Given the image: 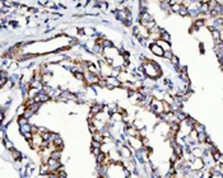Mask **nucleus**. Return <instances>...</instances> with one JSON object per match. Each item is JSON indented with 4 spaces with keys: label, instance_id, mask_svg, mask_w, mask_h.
Instances as JSON below:
<instances>
[{
    "label": "nucleus",
    "instance_id": "423d86ee",
    "mask_svg": "<svg viewBox=\"0 0 223 178\" xmlns=\"http://www.w3.org/2000/svg\"><path fill=\"white\" fill-rule=\"evenodd\" d=\"M139 21H140V25H144V24H147L150 21H154V19H153V17L150 15L148 12H142L140 17H139Z\"/></svg>",
    "mask_w": 223,
    "mask_h": 178
},
{
    "label": "nucleus",
    "instance_id": "39448f33",
    "mask_svg": "<svg viewBox=\"0 0 223 178\" xmlns=\"http://www.w3.org/2000/svg\"><path fill=\"white\" fill-rule=\"evenodd\" d=\"M119 153H120V156L124 158V159H130V156H132V149H130V146H120Z\"/></svg>",
    "mask_w": 223,
    "mask_h": 178
},
{
    "label": "nucleus",
    "instance_id": "7ed1b4c3",
    "mask_svg": "<svg viewBox=\"0 0 223 178\" xmlns=\"http://www.w3.org/2000/svg\"><path fill=\"white\" fill-rule=\"evenodd\" d=\"M103 80H105V87H107V88H117L121 85L116 76H108L106 79H103Z\"/></svg>",
    "mask_w": 223,
    "mask_h": 178
},
{
    "label": "nucleus",
    "instance_id": "4468645a",
    "mask_svg": "<svg viewBox=\"0 0 223 178\" xmlns=\"http://www.w3.org/2000/svg\"><path fill=\"white\" fill-rule=\"evenodd\" d=\"M4 144H5V146H6V148H8V149H10V150H12V148H13V145H12V143H9L8 140H5V139H4Z\"/></svg>",
    "mask_w": 223,
    "mask_h": 178
},
{
    "label": "nucleus",
    "instance_id": "20e7f679",
    "mask_svg": "<svg viewBox=\"0 0 223 178\" xmlns=\"http://www.w3.org/2000/svg\"><path fill=\"white\" fill-rule=\"evenodd\" d=\"M128 141L130 143V146H133L135 150H140L143 148V143L140 137H132L128 136Z\"/></svg>",
    "mask_w": 223,
    "mask_h": 178
},
{
    "label": "nucleus",
    "instance_id": "1a4fd4ad",
    "mask_svg": "<svg viewBox=\"0 0 223 178\" xmlns=\"http://www.w3.org/2000/svg\"><path fill=\"white\" fill-rule=\"evenodd\" d=\"M82 32H83V36H92V35H94V29L92 28V27H84L83 29H82Z\"/></svg>",
    "mask_w": 223,
    "mask_h": 178
},
{
    "label": "nucleus",
    "instance_id": "0eeeda50",
    "mask_svg": "<svg viewBox=\"0 0 223 178\" xmlns=\"http://www.w3.org/2000/svg\"><path fill=\"white\" fill-rule=\"evenodd\" d=\"M149 47H150V51H152V54L154 56H158V57H162L163 56V50L160 47V46H157L156 43H150Z\"/></svg>",
    "mask_w": 223,
    "mask_h": 178
},
{
    "label": "nucleus",
    "instance_id": "9b49d317",
    "mask_svg": "<svg viewBox=\"0 0 223 178\" xmlns=\"http://www.w3.org/2000/svg\"><path fill=\"white\" fill-rule=\"evenodd\" d=\"M18 123L21 125V126H23V125H27V123H28V120H27V118H24V117L22 116V117H19V118H18Z\"/></svg>",
    "mask_w": 223,
    "mask_h": 178
},
{
    "label": "nucleus",
    "instance_id": "6e6552de",
    "mask_svg": "<svg viewBox=\"0 0 223 178\" xmlns=\"http://www.w3.org/2000/svg\"><path fill=\"white\" fill-rule=\"evenodd\" d=\"M154 43L157 46H160V47L163 50V52L171 51V45H170V42H165V41H162V39H158V41H156Z\"/></svg>",
    "mask_w": 223,
    "mask_h": 178
},
{
    "label": "nucleus",
    "instance_id": "f8f14e48",
    "mask_svg": "<svg viewBox=\"0 0 223 178\" xmlns=\"http://www.w3.org/2000/svg\"><path fill=\"white\" fill-rule=\"evenodd\" d=\"M179 14H180V15H187V9H186V6L181 5V8H180V12H179Z\"/></svg>",
    "mask_w": 223,
    "mask_h": 178
},
{
    "label": "nucleus",
    "instance_id": "ddd939ff",
    "mask_svg": "<svg viewBox=\"0 0 223 178\" xmlns=\"http://www.w3.org/2000/svg\"><path fill=\"white\" fill-rule=\"evenodd\" d=\"M171 62L175 65V66H179V59H177V56H172V59H171Z\"/></svg>",
    "mask_w": 223,
    "mask_h": 178
},
{
    "label": "nucleus",
    "instance_id": "f03ea898",
    "mask_svg": "<svg viewBox=\"0 0 223 178\" xmlns=\"http://www.w3.org/2000/svg\"><path fill=\"white\" fill-rule=\"evenodd\" d=\"M149 107H150V111L156 115L161 116L163 113V102L158 99V98H152L149 102Z\"/></svg>",
    "mask_w": 223,
    "mask_h": 178
},
{
    "label": "nucleus",
    "instance_id": "9d476101",
    "mask_svg": "<svg viewBox=\"0 0 223 178\" xmlns=\"http://www.w3.org/2000/svg\"><path fill=\"white\" fill-rule=\"evenodd\" d=\"M172 56H173L172 51H166V52H163V56H162V57H165V59H168V60H171Z\"/></svg>",
    "mask_w": 223,
    "mask_h": 178
},
{
    "label": "nucleus",
    "instance_id": "f257e3e1",
    "mask_svg": "<svg viewBox=\"0 0 223 178\" xmlns=\"http://www.w3.org/2000/svg\"><path fill=\"white\" fill-rule=\"evenodd\" d=\"M142 70L149 79H157L162 74L160 65L154 62L153 60H149V59H146V57L142 59Z\"/></svg>",
    "mask_w": 223,
    "mask_h": 178
}]
</instances>
